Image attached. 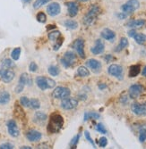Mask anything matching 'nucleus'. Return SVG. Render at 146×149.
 Returning <instances> with one entry per match:
<instances>
[{
	"mask_svg": "<svg viewBox=\"0 0 146 149\" xmlns=\"http://www.w3.org/2000/svg\"><path fill=\"white\" fill-rule=\"evenodd\" d=\"M64 125V118L58 113H53L48 120L47 126V130L50 134L58 133Z\"/></svg>",
	"mask_w": 146,
	"mask_h": 149,
	"instance_id": "1",
	"label": "nucleus"
},
{
	"mask_svg": "<svg viewBox=\"0 0 146 149\" xmlns=\"http://www.w3.org/2000/svg\"><path fill=\"white\" fill-rule=\"evenodd\" d=\"M36 84L39 88L41 90H47L55 88L56 86V81L53 80L50 78L44 77V76H39L36 78Z\"/></svg>",
	"mask_w": 146,
	"mask_h": 149,
	"instance_id": "2",
	"label": "nucleus"
},
{
	"mask_svg": "<svg viewBox=\"0 0 146 149\" xmlns=\"http://www.w3.org/2000/svg\"><path fill=\"white\" fill-rule=\"evenodd\" d=\"M99 13H100V7L98 6H95V5L92 6L83 19L84 24L86 26L91 25L96 20L97 16L99 15Z\"/></svg>",
	"mask_w": 146,
	"mask_h": 149,
	"instance_id": "3",
	"label": "nucleus"
},
{
	"mask_svg": "<svg viewBox=\"0 0 146 149\" xmlns=\"http://www.w3.org/2000/svg\"><path fill=\"white\" fill-rule=\"evenodd\" d=\"M71 91L68 88L66 87H57L52 92V97L56 99H64L70 97Z\"/></svg>",
	"mask_w": 146,
	"mask_h": 149,
	"instance_id": "4",
	"label": "nucleus"
},
{
	"mask_svg": "<svg viewBox=\"0 0 146 149\" xmlns=\"http://www.w3.org/2000/svg\"><path fill=\"white\" fill-rule=\"evenodd\" d=\"M140 6V3L138 0H128V1L121 6V9L124 13L126 15L133 13L135 10H137Z\"/></svg>",
	"mask_w": 146,
	"mask_h": 149,
	"instance_id": "5",
	"label": "nucleus"
},
{
	"mask_svg": "<svg viewBox=\"0 0 146 149\" xmlns=\"http://www.w3.org/2000/svg\"><path fill=\"white\" fill-rule=\"evenodd\" d=\"M76 60V55L74 52L71 51H67L65 53L64 56L61 58L60 62L65 67V68H68V67H71L74 64Z\"/></svg>",
	"mask_w": 146,
	"mask_h": 149,
	"instance_id": "6",
	"label": "nucleus"
},
{
	"mask_svg": "<svg viewBox=\"0 0 146 149\" xmlns=\"http://www.w3.org/2000/svg\"><path fill=\"white\" fill-rule=\"evenodd\" d=\"M108 72L118 79H123V75H124V70H123V67L121 65H118V64H111L109 69H108Z\"/></svg>",
	"mask_w": 146,
	"mask_h": 149,
	"instance_id": "7",
	"label": "nucleus"
},
{
	"mask_svg": "<svg viewBox=\"0 0 146 149\" xmlns=\"http://www.w3.org/2000/svg\"><path fill=\"white\" fill-rule=\"evenodd\" d=\"M15 73L11 69H0V79L5 83H9L15 79Z\"/></svg>",
	"mask_w": 146,
	"mask_h": 149,
	"instance_id": "8",
	"label": "nucleus"
},
{
	"mask_svg": "<svg viewBox=\"0 0 146 149\" xmlns=\"http://www.w3.org/2000/svg\"><path fill=\"white\" fill-rule=\"evenodd\" d=\"M61 107L64 110H72L77 107L78 105V100L73 97H66L62 99V102L60 104Z\"/></svg>",
	"mask_w": 146,
	"mask_h": 149,
	"instance_id": "9",
	"label": "nucleus"
},
{
	"mask_svg": "<svg viewBox=\"0 0 146 149\" xmlns=\"http://www.w3.org/2000/svg\"><path fill=\"white\" fill-rule=\"evenodd\" d=\"M7 130L11 137L13 138H17L20 135V130L17 126V123H15V120H9L7 121Z\"/></svg>",
	"mask_w": 146,
	"mask_h": 149,
	"instance_id": "10",
	"label": "nucleus"
},
{
	"mask_svg": "<svg viewBox=\"0 0 146 149\" xmlns=\"http://www.w3.org/2000/svg\"><path fill=\"white\" fill-rule=\"evenodd\" d=\"M143 90H144V88H143V87L141 84H134V85H132L129 88V90H128L129 97L132 99H135L143 92Z\"/></svg>",
	"mask_w": 146,
	"mask_h": 149,
	"instance_id": "11",
	"label": "nucleus"
},
{
	"mask_svg": "<svg viewBox=\"0 0 146 149\" xmlns=\"http://www.w3.org/2000/svg\"><path fill=\"white\" fill-rule=\"evenodd\" d=\"M132 112L138 116H146V104L134 103L131 105Z\"/></svg>",
	"mask_w": 146,
	"mask_h": 149,
	"instance_id": "12",
	"label": "nucleus"
},
{
	"mask_svg": "<svg viewBox=\"0 0 146 149\" xmlns=\"http://www.w3.org/2000/svg\"><path fill=\"white\" fill-rule=\"evenodd\" d=\"M60 11H61V7H60V5L57 2H53L51 4H49L47 7V12H48V15L54 17V16H57L60 13Z\"/></svg>",
	"mask_w": 146,
	"mask_h": 149,
	"instance_id": "13",
	"label": "nucleus"
},
{
	"mask_svg": "<svg viewBox=\"0 0 146 149\" xmlns=\"http://www.w3.org/2000/svg\"><path fill=\"white\" fill-rule=\"evenodd\" d=\"M42 138V134L35 130H31L27 133H26V139H27L30 142H36L41 140Z\"/></svg>",
	"mask_w": 146,
	"mask_h": 149,
	"instance_id": "14",
	"label": "nucleus"
},
{
	"mask_svg": "<svg viewBox=\"0 0 146 149\" xmlns=\"http://www.w3.org/2000/svg\"><path fill=\"white\" fill-rule=\"evenodd\" d=\"M74 48L79 55V56L84 58L85 57V53H84V41L82 38H78L74 42Z\"/></svg>",
	"mask_w": 146,
	"mask_h": 149,
	"instance_id": "15",
	"label": "nucleus"
},
{
	"mask_svg": "<svg viewBox=\"0 0 146 149\" xmlns=\"http://www.w3.org/2000/svg\"><path fill=\"white\" fill-rule=\"evenodd\" d=\"M87 66L90 69H91V71H93L94 72H99L101 70V63L96 59H90L86 62Z\"/></svg>",
	"mask_w": 146,
	"mask_h": 149,
	"instance_id": "16",
	"label": "nucleus"
},
{
	"mask_svg": "<svg viewBox=\"0 0 146 149\" xmlns=\"http://www.w3.org/2000/svg\"><path fill=\"white\" fill-rule=\"evenodd\" d=\"M104 48H105V46H104L103 42L100 39H97L95 41L94 47H91V51L93 55H100V54H101L104 51Z\"/></svg>",
	"mask_w": 146,
	"mask_h": 149,
	"instance_id": "17",
	"label": "nucleus"
},
{
	"mask_svg": "<svg viewBox=\"0 0 146 149\" xmlns=\"http://www.w3.org/2000/svg\"><path fill=\"white\" fill-rule=\"evenodd\" d=\"M66 6L68 9V15L71 17H74L77 15V13L79 12V6L75 2H68L66 3Z\"/></svg>",
	"mask_w": 146,
	"mask_h": 149,
	"instance_id": "18",
	"label": "nucleus"
},
{
	"mask_svg": "<svg viewBox=\"0 0 146 149\" xmlns=\"http://www.w3.org/2000/svg\"><path fill=\"white\" fill-rule=\"evenodd\" d=\"M48 117L47 114L44 113L43 112H36L33 117V120L38 124H43L47 120Z\"/></svg>",
	"mask_w": 146,
	"mask_h": 149,
	"instance_id": "19",
	"label": "nucleus"
},
{
	"mask_svg": "<svg viewBox=\"0 0 146 149\" xmlns=\"http://www.w3.org/2000/svg\"><path fill=\"white\" fill-rule=\"evenodd\" d=\"M101 37L106 39V40H109V41H113L116 38V33L110 30V29H104L101 31Z\"/></svg>",
	"mask_w": 146,
	"mask_h": 149,
	"instance_id": "20",
	"label": "nucleus"
},
{
	"mask_svg": "<svg viewBox=\"0 0 146 149\" xmlns=\"http://www.w3.org/2000/svg\"><path fill=\"white\" fill-rule=\"evenodd\" d=\"M32 79L29 77V75L27 74V73H22L21 74V76H20V78H19V84H21V85H23L24 87L26 86V85H32Z\"/></svg>",
	"mask_w": 146,
	"mask_h": 149,
	"instance_id": "21",
	"label": "nucleus"
},
{
	"mask_svg": "<svg viewBox=\"0 0 146 149\" xmlns=\"http://www.w3.org/2000/svg\"><path fill=\"white\" fill-rule=\"evenodd\" d=\"M145 24V21L142 19H139V20H132L129 22H127V27H130V28L133 29H136V28H141Z\"/></svg>",
	"mask_w": 146,
	"mask_h": 149,
	"instance_id": "22",
	"label": "nucleus"
},
{
	"mask_svg": "<svg viewBox=\"0 0 146 149\" xmlns=\"http://www.w3.org/2000/svg\"><path fill=\"white\" fill-rule=\"evenodd\" d=\"M10 94L6 91V90H3L0 92V104L1 105H4V104H6L9 103L10 101Z\"/></svg>",
	"mask_w": 146,
	"mask_h": 149,
	"instance_id": "23",
	"label": "nucleus"
},
{
	"mask_svg": "<svg viewBox=\"0 0 146 149\" xmlns=\"http://www.w3.org/2000/svg\"><path fill=\"white\" fill-rule=\"evenodd\" d=\"M140 66L139 65H132L129 69V77L131 78H134V77H136L139 73H140Z\"/></svg>",
	"mask_w": 146,
	"mask_h": 149,
	"instance_id": "24",
	"label": "nucleus"
},
{
	"mask_svg": "<svg viewBox=\"0 0 146 149\" xmlns=\"http://www.w3.org/2000/svg\"><path fill=\"white\" fill-rule=\"evenodd\" d=\"M1 67L4 69H12V68H15V62H13L11 59L6 58V59L3 60V62L1 63Z\"/></svg>",
	"mask_w": 146,
	"mask_h": 149,
	"instance_id": "25",
	"label": "nucleus"
},
{
	"mask_svg": "<svg viewBox=\"0 0 146 149\" xmlns=\"http://www.w3.org/2000/svg\"><path fill=\"white\" fill-rule=\"evenodd\" d=\"M127 46H128V40H127V38H121L120 41H119L118 46L116 48V51L117 52H120L121 50H123L124 48H126Z\"/></svg>",
	"mask_w": 146,
	"mask_h": 149,
	"instance_id": "26",
	"label": "nucleus"
},
{
	"mask_svg": "<svg viewBox=\"0 0 146 149\" xmlns=\"http://www.w3.org/2000/svg\"><path fill=\"white\" fill-rule=\"evenodd\" d=\"M64 25L69 30H75L78 28V23L74 20H66L64 22Z\"/></svg>",
	"mask_w": 146,
	"mask_h": 149,
	"instance_id": "27",
	"label": "nucleus"
},
{
	"mask_svg": "<svg viewBox=\"0 0 146 149\" xmlns=\"http://www.w3.org/2000/svg\"><path fill=\"white\" fill-rule=\"evenodd\" d=\"M60 37H61V33L59 31H53L48 33V38L51 41H57Z\"/></svg>",
	"mask_w": 146,
	"mask_h": 149,
	"instance_id": "28",
	"label": "nucleus"
},
{
	"mask_svg": "<svg viewBox=\"0 0 146 149\" xmlns=\"http://www.w3.org/2000/svg\"><path fill=\"white\" fill-rule=\"evenodd\" d=\"M77 74L80 77H88L90 75L89 70L84 66H80L77 70Z\"/></svg>",
	"mask_w": 146,
	"mask_h": 149,
	"instance_id": "29",
	"label": "nucleus"
},
{
	"mask_svg": "<svg viewBox=\"0 0 146 149\" xmlns=\"http://www.w3.org/2000/svg\"><path fill=\"white\" fill-rule=\"evenodd\" d=\"M48 73H49L51 76L56 77V76H58V75L59 74L60 70H59L58 67L56 66V65H50V66L48 67Z\"/></svg>",
	"mask_w": 146,
	"mask_h": 149,
	"instance_id": "30",
	"label": "nucleus"
},
{
	"mask_svg": "<svg viewBox=\"0 0 146 149\" xmlns=\"http://www.w3.org/2000/svg\"><path fill=\"white\" fill-rule=\"evenodd\" d=\"M134 38L135 40V42L138 43V44H143L145 41H146V36L142 34V33H136L135 36H134Z\"/></svg>",
	"mask_w": 146,
	"mask_h": 149,
	"instance_id": "31",
	"label": "nucleus"
},
{
	"mask_svg": "<svg viewBox=\"0 0 146 149\" xmlns=\"http://www.w3.org/2000/svg\"><path fill=\"white\" fill-rule=\"evenodd\" d=\"M20 55H21V48L20 47H16L11 53V57L14 61H17L20 58Z\"/></svg>",
	"mask_w": 146,
	"mask_h": 149,
	"instance_id": "32",
	"label": "nucleus"
},
{
	"mask_svg": "<svg viewBox=\"0 0 146 149\" xmlns=\"http://www.w3.org/2000/svg\"><path fill=\"white\" fill-rule=\"evenodd\" d=\"M39 107H41V103H39L38 99L32 98L30 100V108H32L33 110H37Z\"/></svg>",
	"mask_w": 146,
	"mask_h": 149,
	"instance_id": "33",
	"label": "nucleus"
},
{
	"mask_svg": "<svg viewBox=\"0 0 146 149\" xmlns=\"http://www.w3.org/2000/svg\"><path fill=\"white\" fill-rule=\"evenodd\" d=\"M100 118V114L95 112H91V113H85L84 114V121L88 120L89 119H98Z\"/></svg>",
	"mask_w": 146,
	"mask_h": 149,
	"instance_id": "34",
	"label": "nucleus"
},
{
	"mask_svg": "<svg viewBox=\"0 0 146 149\" xmlns=\"http://www.w3.org/2000/svg\"><path fill=\"white\" fill-rule=\"evenodd\" d=\"M50 0H36V1L33 3V8L34 9H38L39 7H41L44 5H47Z\"/></svg>",
	"mask_w": 146,
	"mask_h": 149,
	"instance_id": "35",
	"label": "nucleus"
},
{
	"mask_svg": "<svg viewBox=\"0 0 146 149\" xmlns=\"http://www.w3.org/2000/svg\"><path fill=\"white\" fill-rule=\"evenodd\" d=\"M36 19L39 22H41V23H44L46 22L47 21V15H45V13L43 12H39L37 16H36Z\"/></svg>",
	"mask_w": 146,
	"mask_h": 149,
	"instance_id": "36",
	"label": "nucleus"
},
{
	"mask_svg": "<svg viewBox=\"0 0 146 149\" xmlns=\"http://www.w3.org/2000/svg\"><path fill=\"white\" fill-rule=\"evenodd\" d=\"M20 104L22 107H30V99L27 97H22L20 98Z\"/></svg>",
	"mask_w": 146,
	"mask_h": 149,
	"instance_id": "37",
	"label": "nucleus"
},
{
	"mask_svg": "<svg viewBox=\"0 0 146 149\" xmlns=\"http://www.w3.org/2000/svg\"><path fill=\"white\" fill-rule=\"evenodd\" d=\"M139 140L140 142H144L146 140V129L142 128L140 130V134H139Z\"/></svg>",
	"mask_w": 146,
	"mask_h": 149,
	"instance_id": "38",
	"label": "nucleus"
},
{
	"mask_svg": "<svg viewBox=\"0 0 146 149\" xmlns=\"http://www.w3.org/2000/svg\"><path fill=\"white\" fill-rule=\"evenodd\" d=\"M80 137H81V135H80V134H78L77 136H75V137L71 140V142H70V146H71V148H75V146H77V143H78V141H79V139H80Z\"/></svg>",
	"mask_w": 146,
	"mask_h": 149,
	"instance_id": "39",
	"label": "nucleus"
},
{
	"mask_svg": "<svg viewBox=\"0 0 146 149\" xmlns=\"http://www.w3.org/2000/svg\"><path fill=\"white\" fill-rule=\"evenodd\" d=\"M96 130L98 132L101 133V134H106V133H107V130H106V129H105V127L103 126L102 123H98L96 125Z\"/></svg>",
	"mask_w": 146,
	"mask_h": 149,
	"instance_id": "40",
	"label": "nucleus"
},
{
	"mask_svg": "<svg viewBox=\"0 0 146 149\" xmlns=\"http://www.w3.org/2000/svg\"><path fill=\"white\" fill-rule=\"evenodd\" d=\"M99 146H100V147H105L106 146L108 145V139H106L105 137H102V138H100V140H99Z\"/></svg>",
	"mask_w": 146,
	"mask_h": 149,
	"instance_id": "41",
	"label": "nucleus"
},
{
	"mask_svg": "<svg viewBox=\"0 0 146 149\" xmlns=\"http://www.w3.org/2000/svg\"><path fill=\"white\" fill-rule=\"evenodd\" d=\"M15 146L11 143H4L0 145V149H13Z\"/></svg>",
	"mask_w": 146,
	"mask_h": 149,
	"instance_id": "42",
	"label": "nucleus"
},
{
	"mask_svg": "<svg viewBox=\"0 0 146 149\" xmlns=\"http://www.w3.org/2000/svg\"><path fill=\"white\" fill-rule=\"evenodd\" d=\"M29 70H30V72H37V70H38V65L36 64L35 62H32V63H30V65H29Z\"/></svg>",
	"mask_w": 146,
	"mask_h": 149,
	"instance_id": "43",
	"label": "nucleus"
},
{
	"mask_svg": "<svg viewBox=\"0 0 146 149\" xmlns=\"http://www.w3.org/2000/svg\"><path fill=\"white\" fill-rule=\"evenodd\" d=\"M58 42L54 47H53V49H54L55 51L58 50V49H59V47H61V45L63 44V41H64V40H63V38H61V37H60V38L58 39Z\"/></svg>",
	"mask_w": 146,
	"mask_h": 149,
	"instance_id": "44",
	"label": "nucleus"
},
{
	"mask_svg": "<svg viewBox=\"0 0 146 149\" xmlns=\"http://www.w3.org/2000/svg\"><path fill=\"white\" fill-rule=\"evenodd\" d=\"M84 135H85V138L88 139V141L92 145V146L93 147H95V145H94V142H93V140H92V139L91 138V136H90V133L88 132V131H85L84 132Z\"/></svg>",
	"mask_w": 146,
	"mask_h": 149,
	"instance_id": "45",
	"label": "nucleus"
},
{
	"mask_svg": "<svg viewBox=\"0 0 146 149\" xmlns=\"http://www.w3.org/2000/svg\"><path fill=\"white\" fill-rule=\"evenodd\" d=\"M23 88H24V86H23V85H21V84H19V83H18V85H17V86H16V88H15V93H17V94L21 93V92L23 90Z\"/></svg>",
	"mask_w": 146,
	"mask_h": 149,
	"instance_id": "46",
	"label": "nucleus"
},
{
	"mask_svg": "<svg viewBox=\"0 0 146 149\" xmlns=\"http://www.w3.org/2000/svg\"><path fill=\"white\" fill-rule=\"evenodd\" d=\"M136 34V31H135V30H132V31H130L129 32H128V36L129 37H132V38H134V36Z\"/></svg>",
	"mask_w": 146,
	"mask_h": 149,
	"instance_id": "47",
	"label": "nucleus"
},
{
	"mask_svg": "<svg viewBox=\"0 0 146 149\" xmlns=\"http://www.w3.org/2000/svg\"><path fill=\"white\" fill-rule=\"evenodd\" d=\"M111 59H113V57L110 55H108V56H105V60H106V62H107V63H110Z\"/></svg>",
	"mask_w": 146,
	"mask_h": 149,
	"instance_id": "48",
	"label": "nucleus"
},
{
	"mask_svg": "<svg viewBox=\"0 0 146 149\" xmlns=\"http://www.w3.org/2000/svg\"><path fill=\"white\" fill-rule=\"evenodd\" d=\"M20 148H21V149H32V147H31V146H21Z\"/></svg>",
	"mask_w": 146,
	"mask_h": 149,
	"instance_id": "49",
	"label": "nucleus"
},
{
	"mask_svg": "<svg viewBox=\"0 0 146 149\" xmlns=\"http://www.w3.org/2000/svg\"><path fill=\"white\" fill-rule=\"evenodd\" d=\"M142 76H146V66L143 68V70H142Z\"/></svg>",
	"mask_w": 146,
	"mask_h": 149,
	"instance_id": "50",
	"label": "nucleus"
},
{
	"mask_svg": "<svg viewBox=\"0 0 146 149\" xmlns=\"http://www.w3.org/2000/svg\"><path fill=\"white\" fill-rule=\"evenodd\" d=\"M106 88V85H100V89H103V88Z\"/></svg>",
	"mask_w": 146,
	"mask_h": 149,
	"instance_id": "51",
	"label": "nucleus"
},
{
	"mask_svg": "<svg viewBox=\"0 0 146 149\" xmlns=\"http://www.w3.org/2000/svg\"><path fill=\"white\" fill-rule=\"evenodd\" d=\"M31 1V0H22V2H24V3H29Z\"/></svg>",
	"mask_w": 146,
	"mask_h": 149,
	"instance_id": "52",
	"label": "nucleus"
},
{
	"mask_svg": "<svg viewBox=\"0 0 146 149\" xmlns=\"http://www.w3.org/2000/svg\"><path fill=\"white\" fill-rule=\"evenodd\" d=\"M78 1H81V2H87L89 0H78Z\"/></svg>",
	"mask_w": 146,
	"mask_h": 149,
	"instance_id": "53",
	"label": "nucleus"
}]
</instances>
